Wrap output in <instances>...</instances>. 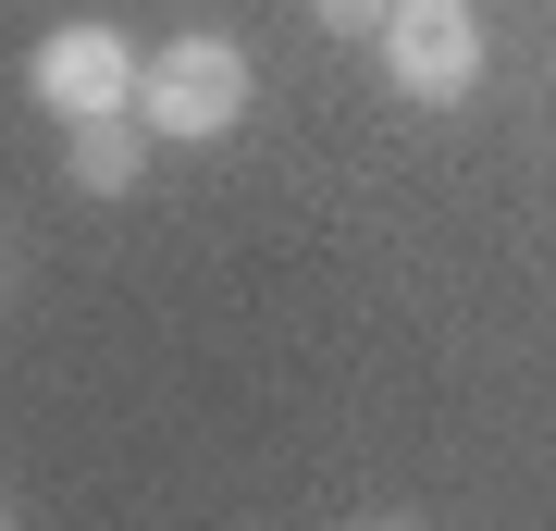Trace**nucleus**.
Returning <instances> with one entry per match:
<instances>
[{"mask_svg": "<svg viewBox=\"0 0 556 531\" xmlns=\"http://www.w3.org/2000/svg\"><path fill=\"white\" fill-rule=\"evenodd\" d=\"M137 38L100 13H75V25H50L38 50H25V99H38L50 124H87V112H137Z\"/></svg>", "mask_w": 556, "mask_h": 531, "instance_id": "7ed1b4c3", "label": "nucleus"}, {"mask_svg": "<svg viewBox=\"0 0 556 531\" xmlns=\"http://www.w3.org/2000/svg\"><path fill=\"white\" fill-rule=\"evenodd\" d=\"M0 519H13V494H0Z\"/></svg>", "mask_w": 556, "mask_h": 531, "instance_id": "423d86ee", "label": "nucleus"}, {"mask_svg": "<svg viewBox=\"0 0 556 531\" xmlns=\"http://www.w3.org/2000/svg\"><path fill=\"white\" fill-rule=\"evenodd\" d=\"M149 161H161L149 112H87V124H62V174H75L87 198H137Z\"/></svg>", "mask_w": 556, "mask_h": 531, "instance_id": "20e7f679", "label": "nucleus"}, {"mask_svg": "<svg viewBox=\"0 0 556 531\" xmlns=\"http://www.w3.org/2000/svg\"><path fill=\"white\" fill-rule=\"evenodd\" d=\"M248 99H260V62L223 38V25H186V38H161V50L137 62V112H149L161 149H211V137H236Z\"/></svg>", "mask_w": 556, "mask_h": 531, "instance_id": "f257e3e1", "label": "nucleus"}, {"mask_svg": "<svg viewBox=\"0 0 556 531\" xmlns=\"http://www.w3.org/2000/svg\"><path fill=\"white\" fill-rule=\"evenodd\" d=\"M383 13H396V0H309L321 38H383Z\"/></svg>", "mask_w": 556, "mask_h": 531, "instance_id": "39448f33", "label": "nucleus"}, {"mask_svg": "<svg viewBox=\"0 0 556 531\" xmlns=\"http://www.w3.org/2000/svg\"><path fill=\"white\" fill-rule=\"evenodd\" d=\"M371 62H383L396 99L457 112V99H482V13H470V0H396L383 38H371Z\"/></svg>", "mask_w": 556, "mask_h": 531, "instance_id": "f03ea898", "label": "nucleus"}]
</instances>
